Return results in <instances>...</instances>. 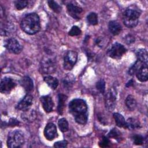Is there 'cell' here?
<instances>
[{"label": "cell", "instance_id": "cell-1", "mask_svg": "<svg viewBox=\"0 0 148 148\" xmlns=\"http://www.w3.org/2000/svg\"><path fill=\"white\" fill-rule=\"evenodd\" d=\"M20 27L21 29L27 34H36L40 28V19L38 15L35 13L26 15L21 20Z\"/></svg>", "mask_w": 148, "mask_h": 148}, {"label": "cell", "instance_id": "cell-2", "mask_svg": "<svg viewBox=\"0 0 148 148\" xmlns=\"http://www.w3.org/2000/svg\"><path fill=\"white\" fill-rule=\"evenodd\" d=\"M140 12L138 8L135 6H131L127 8L124 12L123 21L124 24L128 28H134L138 23Z\"/></svg>", "mask_w": 148, "mask_h": 148}, {"label": "cell", "instance_id": "cell-3", "mask_svg": "<svg viewBox=\"0 0 148 148\" xmlns=\"http://www.w3.org/2000/svg\"><path fill=\"white\" fill-rule=\"evenodd\" d=\"M69 111L74 117L87 114V105L82 99H75L69 103Z\"/></svg>", "mask_w": 148, "mask_h": 148}, {"label": "cell", "instance_id": "cell-4", "mask_svg": "<svg viewBox=\"0 0 148 148\" xmlns=\"http://www.w3.org/2000/svg\"><path fill=\"white\" fill-rule=\"evenodd\" d=\"M24 143V134L20 130L10 132L8 136L7 146L9 147H20Z\"/></svg>", "mask_w": 148, "mask_h": 148}, {"label": "cell", "instance_id": "cell-5", "mask_svg": "<svg viewBox=\"0 0 148 148\" xmlns=\"http://www.w3.org/2000/svg\"><path fill=\"white\" fill-rule=\"evenodd\" d=\"M126 51L127 49L123 45L116 42L113 43L109 48L108 54L112 58L119 59L126 53Z\"/></svg>", "mask_w": 148, "mask_h": 148}, {"label": "cell", "instance_id": "cell-6", "mask_svg": "<svg viewBox=\"0 0 148 148\" xmlns=\"http://www.w3.org/2000/svg\"><path fill=\"white\" fill-rule=\"evenodd\" d=\"M77 59V53L74 51H68L64 59V68L71 70L75 65Z\"/></svg>", "mask_w": 148, "mask_h": 148}, {"label": "cell", "instance_id": "cell-7", "mask_svg": "<svg viewBox=\"0 0 148 148\" xmlns=\"http://www.w3.org/2000/svg\"><path fill=\"white\" fill-rule=\"evenodd\" d=\"M105 105L106 108L109 111H112L114 109L116 102V95L115 91L112 88L109 90L105 95Z\"/></svg>", "mask_w": 148, "mask_h": 148}, {"label": "cell", "instance_id": "cell-8", "mask_svg": "<svg viewBox=\"0 0 148 148\" xmlns=\"http://www.w3.org/2000/svg\"><path fill=\"white\" fill-rule=\"evenodd\" d=\"M5 47L10 53L19 54L22 51L23 47L20 43L14 38H9L5 40Z\"/></svg>", "mask_w": 148, "mask_h": 148}, {"label": "cell", "instance_id": "cell-9", "mask_svg": "<svg viewBox=\"0 0 148 148\" xmlns=\"http://www.w3.org/2000/svg\"><path fill=\"white\" fill-rule=\"evenodd\" d=\"M16 86L15 82L11 78L5 77L2 79L0 84V91L2 94H8Z\"/></svg>", "mask_w": 148, "mask_h": 148}, {"label": "cell", "instance_id": "cell-10", "mask_svg": "<svg viewBox=\"0 0 148 148\" xmlns=\"http://www.w3.org/2000/svg\"><path fill=\"white\" fill-rule=\"evenodd\" d=\"M41 69L43 73L50 74L54 73L56 71V65L54 62L47 57H43L41 61Z\"/></svg>", "mask_w": 148, "mask_h": 148}, {"label": "cell", "instance_id": "cell-11", "mask_svg": "<svg viewBox=\"0 0 148 148\" xmlns=\"http://www.w3.org/2000/svg\"><path fill=\"white\" fill-rule=\"evenodd\" d=\"M45 137L49 140H53L57 136V128L54 124L48 123L44 130Z\"/></svg>", "mask_w": 148, "mask_h": 148}, {"label": "cell", "instance_id": "cell-12", "mask_svg": "<svg viewBox=\"0 0 148 148\" xmlns=\"http://www.w3.org/2000/svg\"><path fill=\"white\" fill-rule=\"evenodd\" d=\"M33 97L30 94H27L17 104L16 108L17 109L22 111L28 110L32 104Z\"/></svg>", "mask_w": 148, "mask_h": 148}, {"label": "cell", "instance_id": "cell-13", "mask_svg": "<svg viewBox=\"0 0 148 148\" xmlns=\"http://www.w3.org/2000/svg\"><path fill=\"white\" fill-rule=\"evenodd\" d=\"M68 14L75 19H79L80 16L83 12V9L79 6L73 3H68L66 6Z\"/></svg>", "mask_w": 148, "mask_h": 148}, {"label": "cell", "instance_id": "cell-14", "mask_svg": "<svg viewBox=\"0 0 148 148\" xmlns=\"http://www.w3.org/2000/svg\"><path fill=\"white\" fill-rule=\"evenodd\" d=\"M40 102L42 107L45 111L47 113H49L53 110L54 103L53 102L52 98L49 95H45L40 97Z\"/></svg>", "mask_w": 148, "mask_h": 148}, {"label": "cell", "instance_id": "cell-15", "mask_svg": "<svg viewBox=\"0 0 148 148\" xmlns=\"http://www.w3.org/2000/svg\"><path fill=\"white\" fill-rule=\"evenodd\" d=\"M20 84L27 92H29L33 90L34 83L32 80L28 76H24L20 80Z\"/></svg>", "mask_w": 148, "mask_h": 148}, {"label": "cell", "instance_id": "cell-16", "mask_svg": "<svg viewBox=\"0 0 148 148\" xmlns=\"http://www.w3.org/2000/svg\"><path fill=\"white\" fill-rule=\"evenodd\" d=\"M136 77L138 79L142 82H145L148 79V72H147V64H143L138 70L136 73Z\"/></svg>", "mask_w": 148, "mask_h": 148}, {"label": "cell", "instance_id": "cell-17", "mask_svg": "<svg viewBox=\"0 0 148 148\" xmlns=\"http://www.w3.org/2000/svg\"><path fill=\"white\" fill-rule=\"evenodd\" d=\"M108 28L111 34L114 35H119L122 29L121 25L116 21H110L108 25Z\"/></svg>", "mask_w": 148, "mask_h": 148}, {"label": "cell", "instance_id": "cell-18", "mask_svg": "<svg viewBox=\"0 0 148 148\" xmlns=\"http://www.w3.org/2000/svg\"><path fill=\"white\" fill-rule=\"evenodd\" d=\"M58 106H57V110L59 114H62L64 112V109L65 106V102L67 99V96L59 94H58Z\"/></svg>", "mask_w": 148, "mask_h": 148}, {"label": "cell", "instance_id": "cell-19", "mask_svg": "<svg viewBox=\"0 0 148 148\" xmlns=\"http://www.w3.org/2000/svg\"><path fill=\"white\" fill-rule=\"evenodd\" d=\"M138 60L142 62L143 64L147 65V53L146 49H140L136 51V53Z\"/></svg>", "mask_w": 148, "mask_h": 148}, {"label": "cell", "instance_id": "cell-20", "mask_svg": "<svg viewBox=\"0 0 148 148\" xmlns=\"http://www.w3.org/2000/svg\"><path fill=\"white\" fill-rule=\"evenodd\" d=\"M44 81L47 83V84L52 89L55 90L58 85V80L57 78L51 76H46L44 77Z\"/></svg>", "mask_w": 148, "mask_h": 148}, {"label": "cell", "instance_id": "cell-21", "mask_svg": "<svg viewBox=\"0 0 148 148\" xmlns=\"http://www.w3.org/2000/svg\"><path fill=\"white\" fill-rule=\"evenodd\" d=\"M113 117L114 119L116 125L118 127L126 128V121L121 114L118 113H114L113 114Z\"/></svg>", "mask_w": 148, "mask_h": 148}, {"label": "cell", "instance_id": "cell-22", "mask_svg": "<svg viewBox=\"0 0 148 148\" xmlns=\"http://www.w3.org/2000/svg\"><path fill=\"white\" fill-rule=\"evenodd\" d=\"M140 127L139 121L134 118H130L126 121V128L134 130Z\"/></svg>", "mask_w": 148, "mask_h": 148}, {"label": "cell", "instance_id": "cell-23", "mask_svg": "<svg viewBox=\"0 0 148 148\" xmlns=\"http://www.w3.org/2000/svg\"><path fill=\"white\" fill-rule=\"evenodd\" d=\"M125 105L130 110L135 109L136 106V101L132 95H129L127 96L125 99Z\"/></svg>", "mask_w": 148, "mask_h": 148}, {"label": "cell", "instance_id": "cell-24", "mask_svg": "<svg viewBox=\"0 0 148 148\" xmlns=\"http://www.w3.org/2000/svg\"><path fill=\"white\" fill-rule=\"evenodd\" d=\"M36 117V114L34 110H27L24 111V113L21 114V117L28 121H32Z\"/></svg>", "mask_w": 148, "mask_h": 148}, {"label": "cell", "instance_id": "cell-25", "mask_svg": "<svg viewBox=\"0 0 148 148\" xmlns=\"http://www.w3.org/2000/svg\"><path fill=\"white\" fill-rule=\"evenodd\" d=\"M58 125L59 129L61 130V131L64 132L68 130V128H69L68 123L65 118H61L59 119L58 122Z\"/></svg>", "mask_w": 148, "mask_h": 148}, {"label": "cell", "instance_id": "cell-26", "mask_svg": "<svg viewBox=\"0 0 148 148\" xmlns=\"http://www.w3.org/2000/svg\"><path fill=\"white\" fill-rule=\"evenodd\" d=\"M145 64H143L142 62H140L139 60H137L136 61V62L130 68L128 73L129 75H133L135 73H136V72L138 71V70L140 69V68L142 66V65H143Z\"/></svg>", "mask_w": 148, "mask_h": 148}, {"label": "cell", "instance_id": "cell-27", "mask_svg": "<svg viewBox=\"0 0 148 148\" xmlns=\"http://www.w3.org/2000/svg\"><path fill=\"white\" fill-rule=\"evenodd\" d=\"M87 20L89 24L92 25H97L98 24V16L95 13L91 12L87 17Z\"/></svg>", "mask_w": 148, "mask_h": 148}, {"label": "cell", "instance_id": "cell-28", "mask_svg": "<svg viewBox=\"0 0 148 148\" xmlns=\"http://www.w3.org/2000/svg\"><path fill=\"white\" fill-rule=\"evenodd\" d=\"M108 136L109 138H114L117 140H120L121 138V132L116 128L112 129L108 134Z\"/></svg>", "mask_w": 148, "mask_h": 148}, {"label": "cell", "instance_id": "cell-29", "mask_svg": "<svg viewBox=\"0 0 148 148\" xmlns=\"http://www.w3.org/2000/svg\"><path fill=\"white\" fill-rule=\"evenodd\" d=\"M48 5L49 7L56 13H59L61 11V7L54 1H49Z\"/></svg>", "mask_w": 148, "mask_h": 148}, {"label": "cell", "instance_id": "cell-30", "mask_svg": "<svg viewBox=\"0 0 148 148\" xmlns=\"http://www.w3.org/2000/svg\"><path fill=\"white\" fill-rule=\"evenodd\" d=\"M132 140L135 145H142L144 143V138L140 135H134L132 136Z\"/></svg>", "mask_w": 148, "mask_h": 148}, {"label": "cell", "instance_id": "cell-31", "mask_svg": "<svg viewBox=\"0 0 148 148\" xmlns=\"http://www.w3.org/2000/svg\"><path fill=\"white\" fill-rule=\"evenodd\" d=\"M14 3L17 9L22 10L27 6L28 2L27 1H16Z\"/></svg>", "mask_w": 148, "mask_h": 148}, {"label": "cell", "instance_id": "cell-32", "mask_svg": "<svg viewBox=\"0 0 148 148\" xmlns=\"http://www.w3.org/2000/svg\"><path fill=\"white\" fill-rule=\"evenodd\" d=\"M97 89L102 94H103L105 92V82L103 79L99 80L96 84Z\"/></svg>", "mask_w": 148, "mask_h": 148}, {"label": "cell", "instance_id": "cell-33", "mask_svg": "<svg viewBox=\"0 0 148 148\" xmlns=\"http://www.w3.org/2000/svg\"><path fill=\"white\" fill-rule=\"evenodd\" d=\"M82 31L80 29L77 27V26H73L71 30L69 31V35L70 36H77L81 34Z\"/></svg>", "mask_w": 148, "mask_h": 148}, {"label": "cell", "instance_id": "cell-34", "mask_svg": "<svg viewBox=\"0 0 148 148\" xmlns=\"http://www.w3.org/2000/svg\"><path fill=\"white\" fill-rule=\"evenodd\" d=\"M110 142L109 140V139L107 137L103 136L102 139L101 140V141L99 143V145L101 147H109L110 146Z\"/></svg>", "mask_w": 148, "mask_h": 148}, {"label": "cell", "instance_id": "cell-35", "mask_svg": "<svg viewBox=\"0 0 148 148\" xmlns=\"http://www.w3.org/2000/svg\"><path fill=\"white\" fill-rule=\"evenodd\" d=\"M67 145H68V142L66 140H61V141L56 142L54 145V146L56 147H58V148L66 147L67 146Z\"/></svg>", "mask_w": 148, "mask_h": 148}, {"label": "cell", "instance_id": "cell-36", "mask_svg": "<svg viewBox=\"0 0 148 148\" xmlns=\"http://www.w3.org/2000/svg\"><path fill=\"white\" fill-rule=\"evenodd\" d=\"M125 42L128 44H131L134 42L135 41V38L131 35H128L125 36Z\"/></svg>", "mask_w": 148, "mask_h": 148}, {"label": "cell", "instance_id": "cell-37", "mask_svg": "<svg viewBox=\"0 0 148 148\" xmlns=\"http://www.w3.org/2000/svg\"><path fill=\"white\" fill-rule=\"evenodd\" d=\"M10 121H11L10 124H11V125H17V124H19V122H18V121H17V120L14 119H12L10 120Z\"/></svg>", "mask_w": 148, "mask_h": 148}]
</instances>
